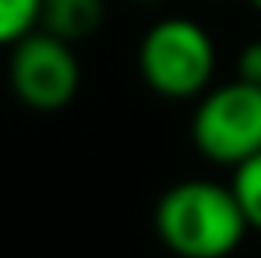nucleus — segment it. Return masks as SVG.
Instances as JSON below:
<instances>
[{"label": "nucleus", "instance_id": "nucleus-1", "mask_svg": "<svg viewBox=\"0 0 261 258\" xmlns=\"http://www.w3.org/2000/svg\"><path fill=\"white\" fill-rule=\"evenodd\" d=\"M247 230L233 187L208 177L180 180L155 202V237L176 258H229Z\"/></svg>", "mask_w": 261, "mask_h": 258}, {"label": "nucleus", "instance_id": "nucleus-2", "mask_svg": "<svg viewBox=\"0 0 261 258\" xmlns=\"http://www.w3.org/2000/svg\"><path fill=\"white\" fill-rule=\"evenodd\" d=\"M138 71L163 99H201L216 78V43L194 18H159L138 43Z\"/></svg>", "mask_w": 261, "mask_h": 258}, {"label": "nucleus", "instance_id": "nucleus-3", "mask_svg": "<svg viewBox=\"0 0 261 258\" xmlns=\"http://www.w3.org/2000/svg\"><path fill=\"white\" fill-rule=\"evenodd\" d=\"M194 149L219 167L237 170L261 152V88L240 78L212 85L191 117Z\"/></svg>", "mask_w": 261, "mask_h": 258}, {"label": "nucleus", "instance_id": "nucleus-4", "mask_svg": "<svg viewBox=\"0 0 261 258\" xmlns=\"http://www.w3.org/2000/svg\"><path fill=\"white\" fill-rule=\"evenodd\" d=\"M7 85L21 106L36 113L64 110L82 85V64L74 57V46L43 29L32 32L7 53Z\"/></svg>", "mask_w": 261, "mask_h": 258}, {"label": "nucleus", "instance_id": "nucleus-5", "mask_svg": "<svg viewBox=\"0 0 261 258\" xmlns=\"http://www.w3.org/2000/svg\"><path fill=\"white\" fill-rule=\"evenodd\" d=\"M106 4L102 0H43V18L39 29L64 39V43H82L102 29Z\"/></svg>", "mask_w": 261, "mask_h": 258}, {"label": "nucleus", "instance_id": "nucleus-6", "mask_svg": "<svg viewBox=\"0 0 261 258\" xmlns=\"http://www.w3.org/2000/svg\"><path fill=\"white\" fill-rule=\"evenodd\" d=\"M43 0H0V50H11L39 32Z\"/></svg>", "mask_w": 261, "mask_h": 258}, {"label": "nucleus", "instance_id": "nucleus-7", "mask_svg": "<svg viewBox=\"0 0 261 258\" xmlns=\"http://www.w3.org/2000/svg\"><path fill=\"white\" fill-rule=\"evenodd\" d=\"M229 187H233V195H237V202L244 209L247 226L251 230H261V152L233 170Z\"/></svg>", "mask_w": 261, "mask_h": 258}, {"label": "nucleus", "instance_id": "nucleus-8", "mask_svg": "<svg viewBox=\"0 0 261 258\" xmlns=\"http://www.w3.org/2000/svg\"><path fill=\"white\" fill-rule=\"evenodd\" d=\"M237 78L261 88V39H251L240 50V57H237Z\"/></svg>", "mask_w": 261, "mask_h": 258}, {"label": "nucleus", "instance_id": "nucleus-9", "mask_svg": "<svg viewBox=\"0 0 261 258\" xmlns=\"http://www.w3.org/2000/svg\"><path fill=\"white\" fill-rule=\"evenodd\" d=\"M247 4H251V7H258V11H261V0H247Z\"/></svg>", "mask_w": 261, "mask_h": 258}]
</instances>
